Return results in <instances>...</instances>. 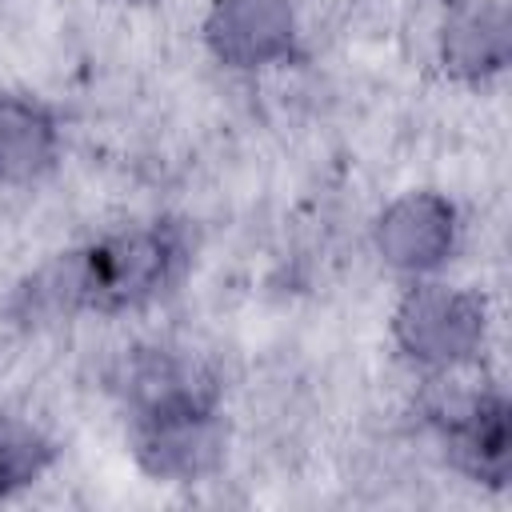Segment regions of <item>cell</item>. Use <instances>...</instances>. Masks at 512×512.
Segmentation results:
<instances>
[{
	"label": "cell",
	"instance_id": "cell-11",
	"mask_svg": "<svg viewBox=\"0 0 512 512\" xmlns=\"http://www.w3.org/2000/svg\"><path fill=\"white\" fill-rule=\"evenodd\" d=\"M56 464L52 436L28 416L0 412V500L32 488Z\"/></svg>",
	"mask_w": 512,
	"mask_h": 512
},
{
	"label": "cell",
	"instance_id": "cell-9",
	"mask_svg": "<svg viewBox=\"0 0 512 512\" xmlns=\"http://www.w3.org/2000/svg\"><path fill=\"white\" fill-rule=\"evenodd\" d=\"M512 24L500 0H476L448 16L440 32V60L464 84H484L508 68Z\"/></svg>",
	"mask_w": 512,
	"mask_h": 512
},
{
	"label": "cell",
	"instance_id": "cell-7",
	"mask_svg": "<svg viewBox=\"0 0 512 512\" xmlns=\"http://www.w3.org/2000/svg\"><path fill=\"white\" fill-rule=\"evenodd\" d=\"M200 36L216 64L232 72H264L296 56L300 20L292 0H212Z\"/></svg>",
	"mask_w": 512,
	"mask_h": 512
},
{
	"label": "cell",
	"instance_id": "cell-3",
	"mask_svg": "<svg viewBox=\"0 0 512 512\" xmlns=\"http://www.w3.org/2000/svg\"><path fill=\"white\" fill-rule=\"evenodd\" d=\"M428 420L436 424L456 472H464L468 480L488 484V488H500L508 480L512 408L496 384L436 388V396L428 404Z\"/></svg>",
	"mask_w": 512,
	"mask_h": 512
},
{
	"label": "cell",
	"instance_id": "cell-2",
	"mask_svg": "<svg viewBox=\"0 0 512 512\" xmlns=\"http://www.w3.org/2000/svg\"><path fill=\"white\" fill-rule=\"evenodd\" d=\"M392 340L400 356L428 376L476 368L488 344V304L472 288L420 276L392 308Z\"/></svg>",
	"mask_w": 512,
	"mask_h": 512
},
{
	"label": "cell",
	"instance_id": "cell-12",
	"mask_svg": "<svg viewBox=\"0 0 512 512\" xmlns=\"http://www.w3.org/2000/svg\"><path fill=\"white\" fill-rule=\"evenodd\" d=\"M116 4H148V0H116Z\"/></svg>",
	"mask_w": 512,
	"mask_h": 512
},
{
	"label": "cell",
	"instance_id": "cell-10",
	"mask_svg": "<svg viewBox=\"0 0 512 512\" xmlns=\"http://www.w3.org/2000/svg\"><path fill=\"white\" fill-rule=\"evenodd\" d=\"M88 312V292H84V264L80 248L60 252L32 268L8 296V316L20 328H52L64 320H76Z\"/></svg>",
	"mask_w": 512,
	"mask_h": 512
},
{
	"label": "cell",
	"instance_id": "cell-5",
	"mask_svg": "<svg viewBox=\"0 0 512 512\" xmlns=\"http://www.w3.org/2000/svg\"><path fill=\"white\" fill-rule=\"evenodd\" d=\"M108 388L128 416H152L172 408L220 404L216 372L188 348L176 344H132L108 372Z\"/></svg>",
	"mask_w": 512,
	"mask_h": 512
},
{
	"label": "cell",
	"instance_id": "cell-4",
	"mask_svg": "<svg viewBox=\"0 0 512 512\" xmlns=\"http://www.w3.org/2000/svg\"><path fill=\"white\" fill-rule=\"evenodd\" d=\"M128 452L144 476L164 484L208 480L228 452V424L220 404L172 408L152 416H128Z\"/></svg>",
	"mask_w": 512,
	"mask_h": 512
},
{
	"label": "cell",
	"instance_id": "cell-6",
	"mask_svg": "<svg viewBox=\"0 0 512 512\" xmlns=\"http://www.w3.org/2000/svg\"><path fill=\"white\" fill-rule=\"evenodd\" d=\"M372 244L376 256L408 280L440 276L460 248V212L444 192L432 188L400 192L376 216Z\"/></svg>",
	"mask_w": 512,
	"mask_h": 512
},
{
	"label": "cell",
	"instance_id": "cell-8",
	"mask_svg": "<svg viewBox=\"0 0 512 512\" xmlns=\"http://www.w3.org/2000/svg\"><path fill=\"white\" fill-rule=\"evenodd\" d=\"M60 160V124L48 104L0 88V184L24 188L44 180Z\"/></svg>",
	"mask_w": 512,
	"mask_h": 512
},
{
	"label": "cell",
	"instance_id": "cell-1",
	"mask_svg": "<svg viewBox=\"0 0 512 512\" xmlns=\"http://www.w3.org/2000/svg\"><path fill=\"white\" fill-rule=\"evenodd\" d=\"M88 312L120 316L156 304L192 264V236L176 220L116 228L80 248Z\"/></svg>",
	"mask_w": 512,
	"mask_h": 512
}]
</instances>
